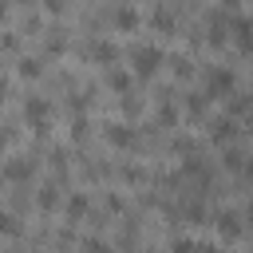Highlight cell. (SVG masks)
<instances>
[{
	"label": "cell",
	"mask_w": 253,
	"mask_h": 253,
	"mask_svg": "<svg viewBox=\"0 0 253 253\" xmlns=\"http://www.w3.org/2000/svg\"><path fill=\"white\" fill-rule=\"evenodd\" d=\"M206 99H210L206 91H202V95H194V99H186V111H190V115H202V111H206Z\"/></svg>",
	"instance_id": "d6986e66"
},
{
	"label": "cell",
	"mask_w": 253,
	"mask_h": 253,
	"mask_svg": "<svg viewBox=\"0 0 253 253\" xmlns=\"http://www.w3.org/2000/svg\"><path fill=\"white\" fill-rule=\"evenodd\" d=\"M130 63H134V75L150 79V75L166 63V51H162V47H154V43H138V47H134V55H130Z\"/></svg>",
	"instance_id": "7a4b0ae2"
},
{
	"label": "cell",
	"mask_w": 253,
	"mask_h": 253,
	"mask_svg": "<svg viewBox=\"0 0 253 253\" xmlns=\"http://www.w3.org/2000/svg\"><path fill=\"white\" fill-rule=\"evenodd\" d=\"M150 24H154V28H162V32H174V16H170L166 8H158V12L150 16Z\"/></svg>",
	"instance_id": "5bb4252c"
},
{
	"label": "cell",
	"mask_w": 253,
	"mask_h": 253,
	"mask_svg": "<svg viewBox=\"0 0 253 253\" xmlns=\"http://www.w3.org/2000/svg\"><path fill=\"white\" fill-rule=\"evenodd\" d=\"M213 229H217L221 241H237V237H241V217H237L233 210H221V213L213 217Z\"/></svg>",
	"instance_id": "5b68a950"
},
{
	"label": "cell",
	"mask_w": 253,
	"mask_h": 253,
	"mask_svg": "<svg viewBox=\"0 0 253 253\" xmlns=\"http://www.w3.org/2000/svg\"><path fill=\"white\" fill-rule=\"evenodd\" d=\"M71 138H75V142L87 138V119H75V123H71Z\"/></svg>",
	"instance_id": "ffe728a7"
},
{
	"label": "cell",
	"mask_w": 253,
	"mask_h": 253,
	"mask_svg": "<svg viewBox=\"0 0 253 253\" xmlns=\"http://www.w3.org/2000/svg\"><path fill=\"white\" fill-rule=\"evenodd\" d=\"M47 47H51V51H63V36L51 32V36H47Z\"/></svg>",
	"instance_id": "cb8c5ba5"
},
{
	"label": "cell",
	"mask_w": 253,
	"mask_h": 253,
	"mask_svg": "<svg viewBox=\"0 0 253 253\" xmlns=\"http://www.w3.org/2000/svg\"><path fill=\"white\" fill-rule=\"evenodd\" d=\"M91 55H95L99 63H107V67H111V63L119 59V43H111V40H99V43L91 47Z\"/></svg>",
	"instance_id": "30bf717a"
},
{
	"label": "cell",
	"mask_w": 253,
	"mask_h": 253,
	"mask_svg": "<svg viewBox=\"0 0 253 253\" xmlns=\"http://www.w3.org/2000/svg\"><path fill=\"white\" fill-rule=\"evenodd\" d=\"M225 4H229V8H237V4H241V0H225Z\"/></svg>",
	"instance_id": "1f68e13d"
},
{
	"label": "cell",
	"mask_w": 253,
	"mask_h": 253,
	"mask_svg": "<svg viewBox=\"0 0 253 253\" xmlns=\"http://www.w3.org/2000/svg\"><path fill=\"white\" fill-rule=\"evenodd\" d=\"M198 253H221V245H198Z\"/></svg>",
	"instance_id": "4316f807"
},
{
	"label": "cell",
	"mask_w": 253,
	"mask_h": 253,
	"mask_svg": "<svg viewBox=\"0 0 253 253\" xmlns=\"http://www.w3.org/2000/svg\"><path fill=\"white\" fill-rule=\"evenodd\" d=\"M241 158H245L241 150H225V166H229V170H241V166H245Z\"/></svg>",
	"instance_id": "44dd1931"
},
{
	"label": "cell",
	"mask_w": 253,
	"mask_h": 253,
	"mask_svg": "<svg viewBox=\"0 0 253 253\" xmlns=\"http://www.w3.org/2000/svg\"><path fill=\"white\" fill-rule=\"evenodd\" d=\"M83 249H87V253H107V245H103V241H87Z\"/></svg>",
	"instance_id": "d4e9b609"
},
{
	"label": "cell",
	"mask_w": 253,
	"mask_h": 253,
	"mask_svg": "<svg viewBox=\"0 0 253 253\" xmlns=\"http://www.w3.org/2000/svg\"><path fill=\"white\" fill-rule=\"evenodd\" d=\"M241 170H245V174H249V178H253V154H249V162H245V166H241Z\"/></svg>",
	"instance_id": "83f0119b"
},
{
	"label": "cell",
	"mask_w": 253,
	"mask_h": 253,
	"mask_svg": "<svg viewBox=\"0 0 253 253\" xmlns=\"http://www.w3.org/2000/svg\"><path fill=\"white\" fill-rule=\"evenodd\" d=\"M115 24H119L123 32H130V28H138V12H134V8H119V12H115Z\"/></svg>",
	"instance_id": "7c38bea8"
},
{
	"label": "cell",
	"mask_w": 253,
	"mask_h": 253,
	"mask_svg": "<svg viewBox=\"0 0 253 253\" xmlns=\"http://www.w3.org/2000/svg\"><path fill=\"white\" fill-rule=\"evenodd\" d=\"M0 233H8V237H16V233H20V221H16L8 210H0Z\"/></svg>",
	"instance_id": "9a60e30c"
},
{
	"label": "cell",
	"mask_w": 253,
	"mask_h": 253,
	"mask_svg": "<svg viewBox=\"0 0 253 253\" xmlns=\"http://www.w3.org/2000/svg\"><path fill=\"white\" fill-rule=\"evenodd\" d=\"M32 170H36L32 154H12V158L0 166V178L12 182V186H24V182H32Z\"/></svg>",
	"instance_id": "3957f363"
},
{
	"label": "cell",
	"mask_w": 253,
	"mask_h": 253,
	"mask_svg": "<svg viewBox=\"0 0 253 253\" xmlns=\"http://www.w3.org/2000/svg\"><path fill=\"white\" fill-rule=\"evenodd\" d=\"M103 138L111 142V146H134V126H126V123H107L103 126Z\"/></svg>",
	"instance_id": "8992f818"
},
{
	"label": "cell",
	"mask_w": 253,
	"mask_h": 253,
	"mask_svg": "<svg viewBox=\"0 0 253 253\" xmlns=\"http://www.w3.org/2000/svg\"><path fill=\"white\" fill-rule=\"evenodd\" d=\"M170 253H198V241H186V237H182V241L170 245Z\"/></svg>",
	"instance_id": "7402d4cb"
},
{
	"label": "cell",
	"mask_w": 253,
	"mask_h": 253,
	"mask_svg": "<svg viewBox=\"0 0 253 253\" xmlns=\"http://www.w3.org/2000/svg\"><path fill=\"white\" fill-rule=\"evenodd\" d=\"M4 91H8V83H4V79H0V99H4Z\"/></svg>",
	"instance_id": "f546056e"
},
{
	"label": "cell",
	"mask_w": 253,
	"mask_h": 253,
	"mask_svg": "<svg viewBox=\"0 0 253 253\" xmlns=\"http://www.w3.org/2000/svg\"><path fill=\"white\" fill-rule=\"evenodd\" d=\"M249 225H253V202H249Z\"/></svg>",
	"instance_id": "4dcf8cb0"
},
{
	"label": "cell",
	"mask_w": 253,
	"mask_h": 253,
	"mask_svg": "<svg viewBox=\"0 0 253 253\" xmlns=\"http://www.w3.org/2000/svg\"><path fill=\"white\" fill-rule=\"evenodd\" d=\"M170 63H174V71H178V75H190V71H194L190 55H170Z\"/></svg>",
	"instance_id": "2e32d148"
},
{
	"label": "cell",
	"mask_w": 253,
	"mask_h": 253,
	"mask_svg": "<svg viewBox=\"0 0 253 253\" xmlns=\"http://www.w3.org/2000/svg\"><path fill=\"white\" fill-rule=\"evenodd\" d=\"M43 67H40V59H20V75H28V79H36Z\"/></svg>",
	"instance_id": "e0dca14e"
},
{
	"label": "cell",
	"mask_w": 253,
	"mask_h": 253,
	"mask_svg": "<svg viewBox=\"0 0 253 253\" xmlns=\"http://www.w3.org/2000/svg\"><path fill=\"white\" fill-rule=\"evenodd\" d=\"M43 8L47 12H63V0H43Z\"/></svg>",
	"instance_id": "484cf974"
},
{
	"label": "cell",
	"mask_w": 253,
	"mask_h": 253,
	"mask_svg": "<svg viewBox=\"0 0 253 253\" xmlns=\"http://www.w3.org/2000/svg\"><path fill=\"white\" fill-rule=\"evenodd\" d=\"M63 210H67V217H71V221H79V217L91 210V198H87L83 190H75V194L67 198V206H63Z\"/></svg>",
	"instance_id": "ba28073f"
},
{
	"label": "cell",
	"mask_w": 253,
	"mask_h": 253,
	"mask_svg": "<svg viewBox=\"0 0 253 253\" xmlns=\"http://www.w3.org/2000/svg\"><path fill=\"white\" fill-rule=\"evenodd\" d=\"M24 119H28V126L36 134H47L51 130V103L43 95H28L24 99Z\"/></svg>",
	"instance_id": "6da1fadb"
},
{
	"label": "cell",
	"mask_w": 253,
	"mask_h": 253,
	"mask_svg": "<svg viewBox=\"0 0 253 253\" xmlns=\"http://www.w3.org/2000/svg\"><path fill=\"white\" fill-rule=\"evenodd\" d=\"M4 16H8V4H4V0H0V20H4Z\"/></svg>",
	"instance_id": "f1b7e54d"
},
{
	"label": "cell",
	"mask_w": 253,
	"mask_h": 253,
	"mask_svg": "<svg viewBox=\"0 0 253 253\" xmlns=\"http://www.w3.org/2000/svg\"><path fill=\"white\" fill-rule=\"evenodd\" d=\"M138 111H142V99H134V95L126 91V95H123V115H138Z\"/></svg>",
	"instance_id": "ac0fdd59"
},
{
	"label": "cell",
	"mask_w": 253,
	"mask_h": 253,
	"mask_svg": "<svg viewBox=\"0 0 253 253\" xmlns=\"http://www.w3.org/2000/svg\"><path fill=\"white\" fill-rule=\"evenodd\" d=\"M233 91V71L229 67H210L206 71V95L217 99V95H229Z\"/></svg>",
	"instance_id": "277c9868"
},
{
	"label": "cell",
	"mask_w": 253,
	"mask_h": 253,
	"mask_svg": "<svg viewBox=\"0 0 253 253\" xmlns=\"http://www.w3.org/2000/svg\"><path fill=\"white\" fill-rule=\"evenodd\" d=\"M55 206H59V190L55 186H43L40 190V210H55Z\"/></svg>",
	"instance_id": "4fadbf2b"
},
{
	"label": "cell",
	"mask_w": 253,
	"mask_h": 253,
	"mask_svg": "<svg viewBox=\"0 0 253 253\" xmlns=\"http://www.w3.org/2000/svg\"><path fill=\"white\" fill-rule=\"evenodd\" d=\"M229 28L237 32V47L241 51H253V20L249 16H237V20H229Z\"/></svg>",
	"instance_id": "52a82bcc"
},
{
	"label": "cell",
	"mask_w": 253,
	"mask_h": 253,
	"mask_svg": "<svg viewBox=\"0 0 253 253\" xmlns=\"http://www.w3.org/2000/svg\"><path fill=\"white\" fill-rule=\"evenodd\" d=\"M233 134H237L233 119H213V123H210V138H213V142H229Z\"/></svg>",
	"instance_id": "9c48e42d"
},
{
	"label": "cell",
	"mask_w": 253,
	"mask_h": 253,
	"mask_svg": "<svg viewBox=\"0 0 253 253\" xmlns=\"http://www.w3.org/2000/svg\"><path fill=\"white\" fill-rule=\"evenodd\" d=\"M123 178H126V182H142V170H138V166H123Z\"/></svg>",
	"instance_id": "603a6c76"
},
{
	"label": "cell",
	"mask_w": 253,
	"mask_h": 253,
	"mask_svg": "<svg viewBox=\"0 0 253 253\" xmlns=\"http://www.w3.org/2000/svg\"><path fill=\"white\" fill-rule=\"evenodd\" d=\"M107 87L126 95V91H130V75H126V71H119V67H111V71H107Z\"/></svg>",
	"instance_id": "8fae6325"
}]
</instances>
